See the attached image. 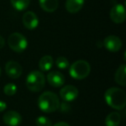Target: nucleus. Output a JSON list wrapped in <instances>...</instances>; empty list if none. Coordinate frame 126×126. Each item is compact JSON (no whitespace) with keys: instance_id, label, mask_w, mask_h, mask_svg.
<instances>
[{"instance_id":"aec40b11","label":"nucleus","mask_w":126,"mask_h":126,"mask_svg":"<svg viewBox=\"0 0 126 126\" xmlns=\"http://www.w3.org/2000/svg\"><path fill=\"white\" fill-rule=\"evenodd\" d=\"M16 90H17V88H16V85L13 83H8L4 86V93L7 96H13L14 94H16Z\"/></svg>"},{"instance_id":"f03ea898","label":"nucleus","mask_w":126,"mask_h":126,"mask_svg":"<svg viewBox=\"0 0 126 126\" xmlns=\"http://www.w3.org/2000/svg\"><path fill=\"white\" fill-rule=\"evenodd\" d=\"M38 106L42 111L45 113H51L60 108V99L57 94L53 92H45L38 98Z\"/></svg>"},{"instance_id":"412c9836","label":"nucleus","mask_w":126,"mask_h":126,"mask_svg":"<svg viewBox=\"0 0 126 126\" xmlns=\"http://www.w3.org/2000/svg\"><path fill=\"white\" fill-rule=\"evenodd\" d=\"M35 124L37 126H52V122L50 121V119L43 116L37 117L35 119Z\"/></svg>"},{"instance_id":"a211bd4d","label":"nucleus","mask_w":126,"mask_h":126,"mask_svg":"<svg viewBox=\"0 0 126 126\" xmlns=\"http://www.w3.org/2000/svg\"><path fill=\"white\" fill-rule=\"evenodd\" d=\"M11 3L15 9L22 11L29 7L30 0H11Z\"/></svg>"},{"instance_id":"ddd939ff","label":"nucleus","mask_w":126,"mask_h":126,"mask_svg":"<svg viewBox=\"0 0 126 126\" xmlns=\"http://www.w3.org/2000/svg\"><path fill=\"white\" fill-rule=\"evenodd\" d=\"M85 4V0H67L66 9L69 13L75 14L82 9Z\"/></svg>"},{"instance_id":"39448f33","label":"nucleus","mask_w":126,"mask_h":126,"mask_svg":"<svg viewBox=\"0 0 126 126\" xmlns=\"http://www.w3.org/2000/svg\"><path fill=\"white\" fill-rule=\"evenodd\" d=\"M9 47L16 53H22L27 48L28 41L23 35L17 32L12 33L8 38Z\"/></svg>"},{"instance_id":"393cba45","label":"nucleus","mask_w":126,"mask_h":126,"mask_svg":"<svg viewBox=\"0 0 126 126\" xmlns=\"http://www.w3.org/2000/svg\"><path fill=\"white\" fill-rule=\"evenodd\" d=\"M0 75H1V68H0Z\"/></svg>"},{"instance_id":"423d86ee","label":"nucleus","mask_w":126,"mask_h":126,"mask_svg":"<svg viewBox=\"0 0 126 126\" xmlns=\"http://www.w3.org/2000/svg\"><path fill=\"white\" fill-rule=\"evenodd\" d=\"M110 17L111 21L114 22L115 23H124L126 18V12L124 6L120 4H115L110 10Z\"/></svg>"},{"instance_id":"dca6fc26","label":"nucleus","mask_w":126,"mask_h":126,"mask_svg":"<svg viewBox=\"0 0 126 126\" xmlns=\"http://www.w3.org/2000/svg\"><path fill=\"white\" fill-rule=\"evenodd\" d=\"M121 114L119 112H110L105 117V125L106 126H118L121 123Z\"/></svg>"},{"instance_id":"f257e3e1","label":"nucleus","mask_w":126,"mask_h":126,"mask_svg":"<svg viewBox=\"0 0 126 126\" xmlns=\"http://www.w3.org/2000/svg\"><path fill=\"white\" fill-rule=\"evenodd\" d=\"M105 99L111 108L118 110H124L126 105V93L120 88L110 87L105 92Z\"/></svg>"},{"instance_id":"4468645a","label":"nucleus","mask_w":126,"mask_h":126,"mask_svg":"<svg viewBox=\"0 0 126 126\" xmlns=\"http://www.w3.org/2000/svg\"><path fill=\"white\" fill-rule=\"evenodd\" d=\"M40 6L46 12H54L59 6L58 0H39Z\"/></svg>"},{"instance_id":"6e6552de","label":"nucleus","mask_w":126,"mask_h":126,"mask_svg":"<svg viewBox=\"0 0 126 126\" xmlns=\"http://www.w3.org/2000/svg\"><path fill=\"white\" fill-rule=\"evenodd\" d=\"M6 74L11 79H18L23 73V67L19 63L14 61H8L5 65Z\"/></svg>"},{"instance_id":"f3484780","label":"nucleus","mask_w":126,"mask_h":126,"mask_svg":"<svg viewBox=\"0 0 126 126\" xmlns=\"http://www.w3.org/2000/svg\"><path fill=\"white\" fill-rule=\"evenodd\" d=\"M53 64H54V61H53L52 56L45 55L41 58L39 61V68L41 72H47L52 68Z\"/></svg>"},{"instance_id":"b1692460","label":"nucleus","mask_w":126,"mask_h":126,"mask_svg":"<svg viewBox=\"0 0 126 126\" xmlns=\"http://www.w3.org/2000/svg\"><path fill=\"white\" fill-rule=\"evenodd\" d=\"M4 46V39L0 35V48H2Z\"/></svg>"},{"instance_id":"7ed1b4c3","label":"nucleus","mask_w":126,"mask_h":126,"mask_svg":"<svg viewBox=\"0 0 126 126\" xmlns=\"http://www.w3.org/2000/svg\"><path fill=\"white\" fill-rule=\"evenodd\" d=\"M46 79L43 73L41 71H32L28 74L26 79V86L30 91L38 93L43 89Z\"/></svg>"},{"instance_id":"0eeeda50","label":"nucleus","mask_w":126,"mask_h":126,"mask_svg":"<svg viewBox=\"0 0 126 126\" xmlns=\"http://www.w3.org/2000/svg\"><path fill=\"white\" fill-rule=\"evenodd\" d=\"M79 95V90L74 86H66L60 91V96L65 102H72L77 98Z\"/></svg>"},{"instance_id":"1a4fd4ad","label":"nucleus","mask_w":126,"mask_h":126,"mask_svg":"<svg viewBox=\"0 0 126 126\" xmlns=\"http://www.w3.org/2000/svg\"><path fill=\"white\" fill-rule=\"evenodd\" d=\"M103 44L107 50L112 53L117 52L122 47V41L116 35H108L105 37Z\"/></svg>"},{"instance_id":"20e7f679","label":"nucleus","mask_w":126,"mask_h":126,"mask_svg":"<svg viewBox=\"0 0 126 126\" xmlns=\"http://www.w3.org/2000/svg\"><path fill=\"white\" fill-rule=\"evenodd\" d=\"M91 72V66L86 61L79 60L74 62L70 66L69 68V74L74 79H84L89 75Z\"/></svg>"},{"instance_id":"2eb2a0df","label":"nucleus","mask_w":126,"mask_h":126,"mask_svg":"<svg viewBox=\"0 0 126 126\" xmlns=\"http://www.w3.org/2000/svg\"><path fill=\"white\" fill-rule=\"evenodd\" d=\"M115 81L119 86H126V66L122 64L119 66L115 73Z\"/></svg>"},{"instance_id":"9b49d317","label":"nucleus","mask_w":126,"mask_h":126,"mask_svg":"<svg viewBox=\"0 0 126 126\" xmlns=\"http://www.w3.org/2000/svg\"><path fill=\"white\" fill-rule=\"evenodd\" d=\"M23 23L26 29L32 30L38 26L39 20L33 11H27L23 16Z\"/></svg>"},{"instance_id":"4be33fe9","label":"nucleus","mask_w":126,"mask_h":126,"mask_svg":"<svg viewBox=\"0 0 126 126\" xmlns=\"http://www.w3.org/2000/svg\"><path fill=\"white\" fill-rule=\"evenodd\" d=\"M6 107H7V105H6L5 102L0 101V112L4 111V110L6 109Z\"/></svg>"},{"instance_id":"9d476101","label":"nucleus","mask_w":126,"mask_h":126,"mask_svg":"<svg viewBox=\"0 0 126 126\" xmlns=\"http://www.w3.org/2000/svg\"><path fill=\"white\" fill-rule=\"evenodd\" d=\"M3 120L8 126H18L22 123V116L16 110H9L4 113Z\"/></svg>"},{"instance_id":"5701e85b","label":"nucleus","mask_w":126,"mask_h":126,"mask_svg":"<svg viewBox=\"0 0 126 126\" xmlns=\"http://www.w3.org/2000/svg\"><path fill=\"white\" fill-rule=\"evenodd\" d=\"M53 126H70L67 123H66V122H59V123H57V124H55L54 125H53Z\"/></svg>"},{"instance_id":"6ab92c4d","label":"nucleus","mask_w":126,"mask_h":126,"mask_svg":"<svg viewBox=\"0 0 126 126\" xmlns=\"http://www.w3.org/2000/svg\"><path fill=\"white\" fill-rule=\"evenodd\" d=\"M55 64L60 69H67L69 67V61L66 57H58L55 61Z\"/></svg>"},{"instance_id":"f8f14e48","label":"nucleus","mask_w":126,"mask_h":126,"mask_svg":"<svg viewBox=\"0 0 126 126\" xmlns=\"http://www.w3.org/2000/svg\"><path fill=\"white\" fill-rule=\"evenodd\" d=\"M47 79L50 86H54V87H60L65 83L64 75L61 72H57V71H52V72L48 73L47 75Z\"/></svg>"}]
</instances>
